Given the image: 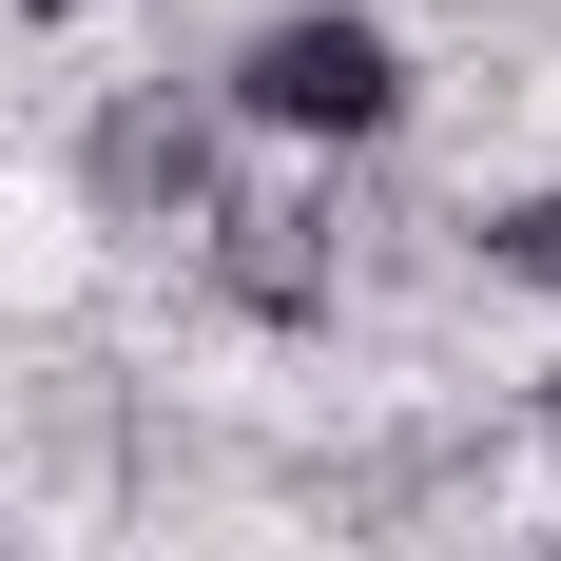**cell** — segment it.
<instances>
[{
  "instance_id": "5",
  "label": "cell",
  "mask_w": 561,
  "mask_h": 561,
  "mask_svg": "<svg viewBox=\"0 0 561 561\" xmlns=\"http://www.w3.org/2000/svg\"><path fill=\"white\" fill-rule=\"evenodd\" d=\"M20 20H78V0H20Z\"/></svg>"
},
{
  "instance_id": "2",
  "label": "cell",
  "mask_w": 561,
  "mask_h": 561,
  "mask_svg": "<svg viewBox=\"0 0 561 561\" xmlns=\"http://www.w3.org/2000/svg\"><path fill=\"white\" fill-rule=\"evenodd\" d=\"M78 174H98L116 232H214V214H232V156H214V116L174 98V78H136V98L78 136Z\"/></svg>"
},
{
  "instance_id": "4",
  "label": "cell",
  "mask_w": 561,
  "mask_h": 561,
  "mask_svg": "<svg viewBox=\"0 0 561 561\" xmlns=\"http://www.w3.org/2000/svg\"><path fill=\"white\" fill-rule=\"evenodd\" d=\"M484 272H523V290H561V194H523V214L484 232Z\"/></svg>"
},
{
  "instance_id": "6",
  "label": "cell",
  "mask_w": 561,
  "mask_h": 561,
  "mask_svg": "<svg viewBox=\"0 0 561 561\" xmlns=\"http://www.w3.org/2000/svg\"><path fill=\"white\" fill-rule=\"evenodd\" d=\"M542 426H561V368H542Z\"/></svg>"
},
{
  "instance_id": "1",
  "label": "cell",
  "mask_w": 561,
  "mask_h": 561,
  "mask_svg": "<svg viewBox=\"0 0 561 561\" xmlns=\"http://www.w3.org/2000/svg\"><path fill=\"white\" fill-rule=\"evenodd\" d=\"M232 98L272 116V136H388L407 58H388V20H348V0H290V20H252Z\"/></svg>"
},
{
  "instance_id": "3",
  "label": "cell",
  "mask_w": 561,
  "mask_h": 561,
  "mask_svg": "<svg viewBox=\"0 0 561 561\" xmlns=\"http://www.w3.org/2000/svg\"><path fill=\"white\" fill-rule=\"evenodd\" d=\"M232 252V310H252V330H310V310H330V194H272V214H214Z\"/></svg>"
}]
</instances>
